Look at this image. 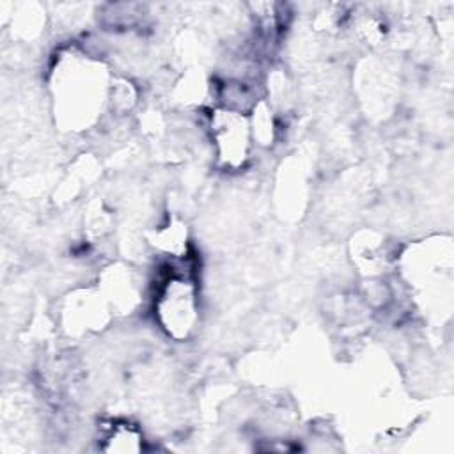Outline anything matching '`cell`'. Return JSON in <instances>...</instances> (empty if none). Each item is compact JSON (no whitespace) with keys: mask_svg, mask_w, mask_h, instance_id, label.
<instances>
[{"mask_svg":"<svg viewBox=\"0 0 454 454\" xmlns=\"http://www.w3.org/2000/svg\"><path fill=\"white\" fill-rule=\"evenodd\" d=\"M213 128L222 158L229 165L243 163L248 149V124L241 114L232 110L220 112L213 121Z\"/></svg>","mask_w":454,"mask_h":454,"instance_id":"cell-2","label":"cell"},{"mask_svg":"<svg viewBox=\"0 0 454 454\" xmlns=\"http://www.w3.org/2000/svg\"><path fill=\"white\" fill-rule=\"evenodd\" d=\"M156 314L161 326L174 339H186L197 321V296L186 275H168L158 293Z\"/></svg>","mask_w":454,"mask_h":454,"instance_id":"cell-1","label":"cell"}]
</instances>
